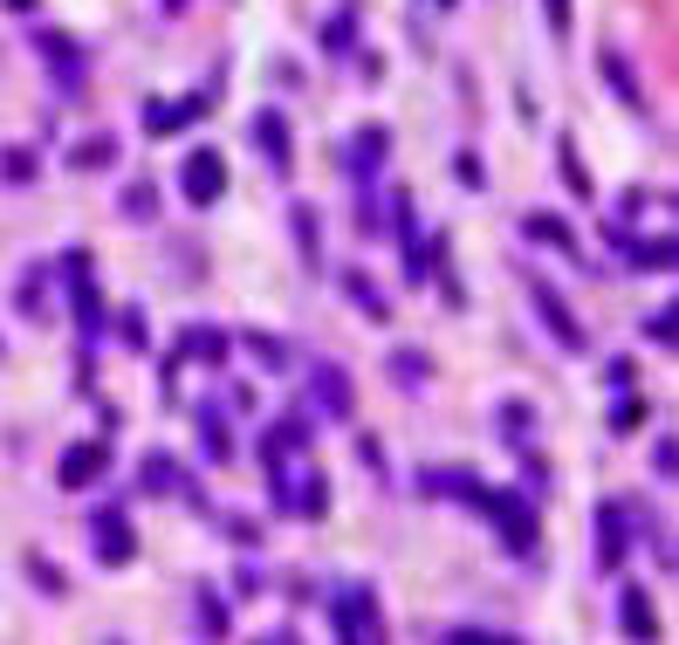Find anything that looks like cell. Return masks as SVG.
Listing matches in <instances>:
<instances>
[{"label":"cell","mask_w":679,"mask_h":645,"mask_svg":"<svg viewBox=\"0 0 679 645\" xmlns=\"http://www.w3.org/2000/svg\"><path fill=\"white\" fill-rule=\"evenodd\" d=\"M213 192H220V158L199 151V158H192V199H213Z\"/></svg>","instance_id":"6da1fadb"}]
</instances>
